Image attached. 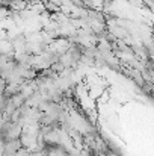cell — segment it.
Listing matches in <instances>:
<instances>
[{"label":"cell","mask_w":154,"mask_h":156,"mask_svg":"<svg viewBox=\"0 0 154 156\" xmlns=\"http://www.w3.org/2000/svg\"><path fill=\"white\" fill-rule=\"evenodd\" d=\"M23 147L21 140L15 138V140H6L5 141V155L3 156H15L17 152Z\"/></svg>","instance_id":"1"},{"label":"cell","mask_w":154,"mask_h":156,"mask_svg":"<svg viewBox=\"0 0 154 156\" xmlns=\"http://www.w3.org/2000/svg\"><path fill=\"white\" fill-rule=\"evenodd\" d=\"M8 53H14V46L9 38L0 41V55H8Z\"/></svg>","instance_id":"2"}]
</instances>
